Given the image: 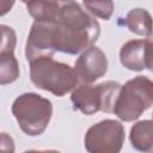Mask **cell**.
Listing matches in <instances>:
<instances>
[{
	"instance_id": "obj_8",
	"label": "cell",
	"mask_w": 153,
	"mask_h": 153,
	"mask_svg": "<svg viewBox=\"0 0 153 153\" xmlns=\"http://www.w3.org/2000/svg\"><path fill=\"white\" fill-rule=\"evenodd\" d=\"M120 61L129 71L146 69V39H131L126 42L120 50Z\"/></svg>"
},
{
	"instance_id": "obj_3",
	"label": "cell",
	"mask_w": 153,
	"mask_h": 153,
	"mask_svg": "<svg viewBox=\"0 0 153 153\" xmlns=\"http://www.w3.org/2000/svg\"><path fill=\"white\" fill-rule=\"evenodd\" d=\"M12 114L26 135L38 136L43 134L50 122L53 104L38 93L26 92L14 99Z\"/></svg>"
},
{
	"instance_id": "obj_12",
	"label": "cell",
	"mask_w": 153,
	"mask_h": 153,
	"mask_svg": "<svg viewBox=\"0 0 153 153\" xmlns=\"http://www.w3.org/2000/svg\"><path fill=\"white\" fill-rule=\"evenodd\" d=\"M19 63L13 51L0 53V84L6 85L13 82L19 78Z\"/></svg>"
},
{
	"instance_id": "obj_4",
	"label": "cell",
	"mask_w": 153,
	"mask_h": 153,
	"mask_svg": "<svg viewBox=\"0 0 153 153\" xmlns=\"http://www.w3.org/2000/svg\"><path fill=\"white\" fill-rule=\"evenodd\" d=\"M153 104V80L139 75L122 85L114 114L124 122L137 120Z\"/></svg>"
},
{
	"instance_id": "obj_17",
	"label": "cell",
	"mask_w": 153,
	"mask_h": 153,
	"mask_svg": "<svg viewBox=\"0 0 153 153\" xmlns=\"http://www.w3.org/2000/svg\"><path fill=\"white\" fill-rule=\"evenodd\" d=\"M20 1H22V2H24V4H26V5H27V4H29V2H31V1H32V0H20Z\"/></svg>"
},
{
	"instance_id": "obj_14",
	"label": "cell",
	"mask_w": 153,
	"mask_h": 153,
	"mask_svg": "<svg viewBox=\"0 0 153 153\" xmlns=\"http://www.w3.org/2000/svg\"><path fill=\"white\" fill-rule=\"evenodd\" d=\"M1 29V45H0V53H10L14 51L17 38L16 32L11 26H7L2 24L0 26Z\"/></svg>"
},
{
	"instance_id": "obj_16",
	"label": "cell",
	"mask_w": 153,
	"mask_h": 153,
	"mask_svg": "<svg viewBox=\"0 0 153 153\" xmlns=\"http://www.w3.org/2000/svg\"><path fill=\"white\" fill-rule=\"evenodd\" d=\"M14 1L16 0H1V11H0V14L1 16H5L7 12L11 11L12 6L14 5Z\"/></svg>"
},
{
	"instance_id": "obj_11",
	"label": "cell",
	"mask_w": 153,
	"mask_h": 153,
	"mask_svg": "<svg viewBox=\"0 0 153 153\" xmlns=\"http://www.w3.org/2000/svg\"><path fill=\"white\" fill-rule=\"evenodd\" d=\"M60 10L57 0H32L27 4V12L35 22L54 23L59 18Z\"/></svg>"
},
{
	"instance_id": "obj_19",
	"label": "cell",
	"mask_w": 153,
	"mask_h": 153,
	"mask_svg": "<svg viewBox=\"0 0 153 153\" xmlns=\"http://www.w3.org/2000/svg\"><path fill=\"white\" fill-rule=\"evenodd\" d=\"M152 116H153V114H152Z\"/></svg>"
},
{
	"instance_id": "obj_18",
	"label": "cell",
	"mask_w": 153,
	"mask_h": 153,
	"mask_svg": "<svg viewBox=\"0 0 153 153\" xmlns=\"http://www.w3.org/2000/svg\"><path fill=\"white\" fill-rule=\"evenodd\" d=\"M60 1H72V0H60Z\"/></svg>"
},
{
	"instance_id": "obj_1",
	"label": "cell",
	"mask_w": 153,
	"mask_h": 153,
	"mask_svg": "<svg viewBox=\"0 0 153 153\" xmlns=\"http://www.w3.org/2000/svg\"><path fill=\"white\" fill-rule=\"evenodd\" d=\"M48 35L53 53L76 55L98 39L100 26L91 13L72 0L61 6L56 22L48 23Z\"/></svg>"
},
{
	"instance_id": "obj_7",
	"label": "cell",
	"mask_w": 153,
	"mask_h": 153,
	"mask_svg": "<svg viewBox=\"0 0 153 153\" xmlns=\"http://www.w3.org/2000/svg\"><path fill=\"white\" fill-rule=\"evenodd\" d=\"M74 69L84 84H92L108 72V59L98 47H88L76 59Z\"/></svg>"
},
{
	"instance_id": "obj_15",
	"label": "cell",
	"mask_w": 153,
	"mask_h": 153,
	"mask_svg": "<svg viewBox=\"0 0 153 153\" xmlns=\"http://www.w3.org/2000/svg\"><path fill=\"white\" fill-rule=\"evenodd\" d=\"M146 68L153 72V33L146 38Z\"/></svg>"
},
{
	"instance_id": "obj_2",
	"label": "cell",
	"mask_w": 153,
	"mask_h": 153,
	"mask_svg": "<svg viewBox=\"0 0 153 153\" xmlns=\"http://www.w3.org/2000/svg\"><path fill=\"white\" fill-rule=\"evenodd\" d=\"M30 63L31 82L56 97H63L76 87L79 76L73 67L57 62L53 56H41Z\"/></svg>"
},
{
	"instance_id": "obj_9",
	"label": "cell",
	"mask_w": 153,
	"mask_h": 153,
	"mask_svg": "<svg viewBox=\"0 0 153 153\" xmlns=\"http://www.w3.org/2000/svg\"><path fill=\"white\" fill-rule=\"evenodd\" d=\"M129 140L131 147L140 152L153 151V120H143L130 128Z\"/></svg>"
},
{
	"instance_id": "obj_13",
	"label": "cell",
	"mask_w": 153,
	"mask_h": 153,
	"mask_svg": "<svg viewBox=\"0 0 153 153\" xmlns=\"http://www.w3.org/2000/svg\"><path fill=\"white\" fill-rule=\"evenodd\" d=\"M82 4L88 13L104 20L111 18L115 8L112 0H82Z\"/></svg>"
},
{
	"instance_id": "obj_5",
	"label": "cell",
	"mask_w": 153,
	"mask_h": 153,
	"mask_svg": "<svg viewBox=\"0 0 153 153\" xmlns=\"http://www.w3.org/2000/svg\"><path fill=\"white\" fill-rule=\"evenodd\" d=\"M121 87L122 85L116 81H104L98 85L84 84L74 88L71 100L75 110L87 116L98 111L114 112Z\"/></svg>"
},
{
	"instance_id": "obj_10",
	"label": "cell",
	"mask_w": 153,
	"mask_h": 153,
	"mask_svg": "<svg viewBox=\"0 0 153 153\" xmlns=\"http://www.w3.org/2000/svg\"><path fill=\"white\" fill-rule=\"evenodd\" d=\"M124 24L135 35L149 37L153 33V19L151 13L145 8L130 10L124 18Z\"/></svg>"
},
{
	"instance_id": "obj_6",
	"label": "cell",
	"mask_w": 153,
	"mask_h": 153,
	"mask_svg": "<svg viewBox=\"0 0 153 153\" xmlns=\"http://www.w3.org/2000/svg\"><path fill=\"white\" fill-rule=\"evenodd\" d=\"M124 127L116 120H103L91 126L84 137V146L90 153H117L124 143Z\"/></svg>"
}]
</instances>
